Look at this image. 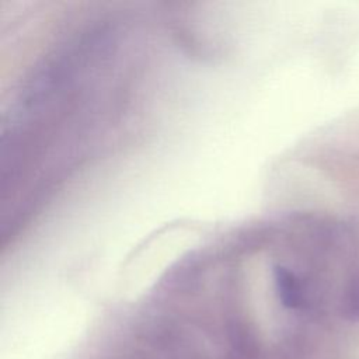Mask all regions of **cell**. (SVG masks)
<instances>
[{"label":"cell","mask_w":359,"mask_h":359,"mask_svg":"<svg viewBox=\"0 0 359 359\" xmlns=\"http://www.w3.org/2000/svg\"><path fill=\"white\" fill-rule=\"evenodd\" d=\"M275 283L278 292L287 306H297L302 299V289L296 275L285 266L275 268Z\"/></svg>","instance_id":"cell-1"}]
</instances>
